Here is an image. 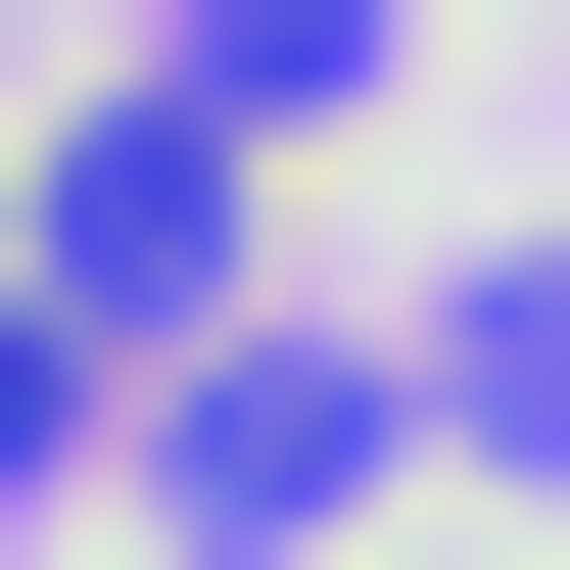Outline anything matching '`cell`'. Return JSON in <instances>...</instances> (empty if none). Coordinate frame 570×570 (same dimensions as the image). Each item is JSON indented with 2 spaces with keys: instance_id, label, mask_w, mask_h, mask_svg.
Listing matches in <instances>:
<instances>
[{
  "instance_id": "obj_3",
  "label": "cell",
  "mask_w": 570,
  "mask_h": 570,
  "mask_svg": "<svg viewBox=\"0 0 570 570\" xmlns=\"http://www.w3.org/2000/svg\"><path fill=\"white\" fill-rule=\"evenodd\" d=\"M48 475H142V381H96V285L0 238V523H48Z\"/></svg>"
},
{
  "instance_id": "obj_1",
  "label": "cell",
  "mask_w": 570,
  "mask_h": 570,
  "mask_svg": "<svg viewBox=\"0 0 570 570\" xmlns=\"http://www.w3.org/2000/svg\"><path fill=\"white\" fill-rule=\"evenodd\" d=\"M238 190H285V96H190V48H142L96 142H0V238L96 285V333H190V238H238Z\"/></svg>"
},
{
  "instance_id": "obj_4",
  "label": "cell",
  "mask_w": 570,
  "mask_h": 570,
  "mask_svg": "<svg viewBox=\"0 0 570 570\" xmlns=\"http://www.w3.org/2000/svg\"><path fill=\"white\" fill-rule=\"evenodd\" d=\"M428 475H570V238L475 285V333H428Z\"/></svg>"
},
{
  "instance_id": "obj_2",
  "label": "cell",
  "mask_w": 570,
  "mask_h": 570,
  "mask_svg": "<svg viewBox=\"0 0 570 570\" xmlns=\"http://www.w3.org/2000/svg\"><path fill=\"white\" fill-rule=\"evenodd\" d=\"M142 475H190V523H381V475H428V381H333V333H190V381H142Z\"/></svg>"
}]
</instances>
